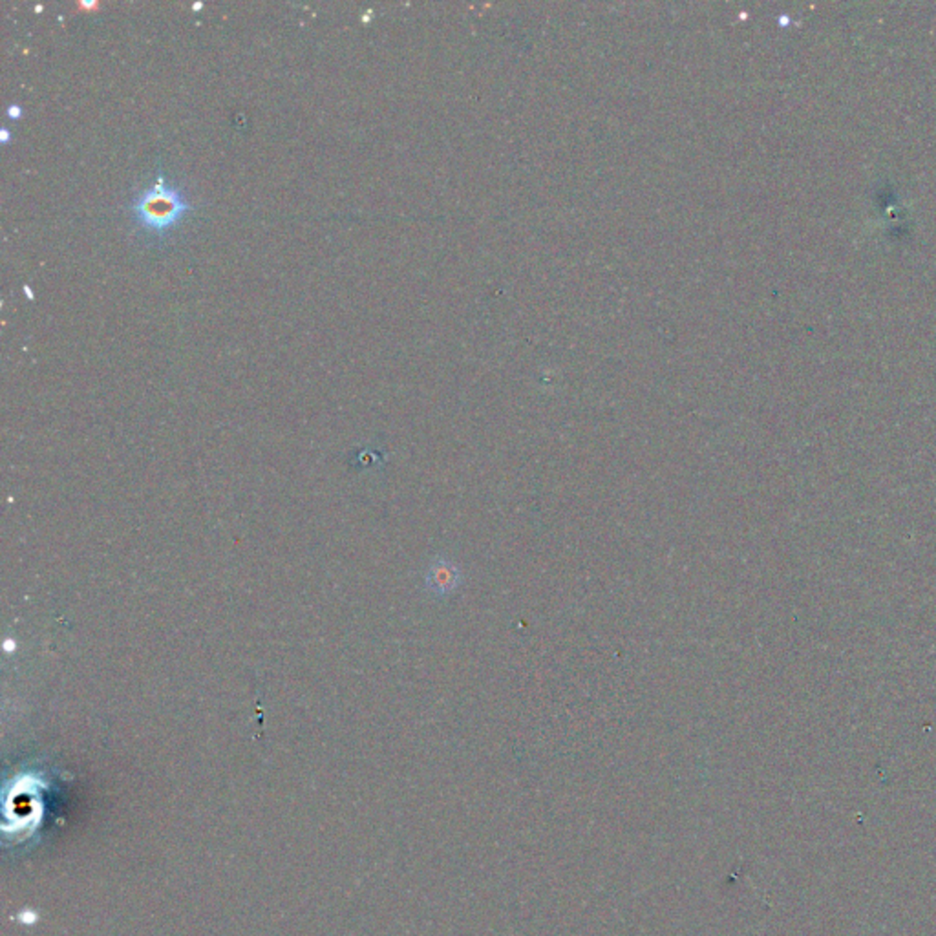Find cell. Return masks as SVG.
<instances>
[{"mask_svg":"<svg viewBox=\"0 0 936 936\" xmlns=\"http://www.w3.org/2000/svg\"><path fill=\"white\" fill-rule=\"evenodd\" d=\"M190 209L192 205L183 188L157 171L154 181L134 198L131 212L143 233L161 238L172 233Z\"/></svg>","mask_w":936,"mask_h":936,"instance_id":"obj_1","label":"cell"},{"mask_svg":"<svg viewBox=\"0 0 936 936\" xmlns=\"http://www.w3.org/2000/svg\"><path fill=\"white\" fill-rule=\"evenodd\" d=\"M427 589L434 596H450L454 595L461 582H463V572L458 564L450 562L448 558H437L432 562L428 572H427Z\"/></svg>","mask_w":936,"mask_h":936,"instance_id":"obj_2","label":"cell"}]
</instances>
